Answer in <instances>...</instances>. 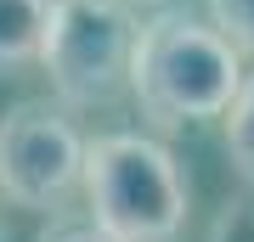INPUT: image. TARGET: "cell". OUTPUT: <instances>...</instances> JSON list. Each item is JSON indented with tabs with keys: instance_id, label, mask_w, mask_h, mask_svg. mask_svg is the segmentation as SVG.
Returning a JSON list of instances; mask_svg holds the SVG:
<instances>
[{
	"instance_id": "6da1fadb",
	"label": "cell",
	"mask_w": 254,
	"mask_h": 242,
	"mask_svg": "<svg viewBox=\"0 0 254 242\" xmlns=\"http://www.w3.org/2000/svg\"><path fill=\"white\" fill-rule=\"evenodd\" d=\"M243 85V56L215 23L187 11H158L136 28L130 51V96L153 130H181L198 118H220Z\"/></svg>"
},
{
	"instance_id": "7a4b0ae2",
	"label": "cell",
	"mask_w": 254,
	"mask_h": 242,
	"mask_svg": "<svg viewBox=\"0 0 254 242\" xmlns=\"http://www.w3.org/2000/svg\"><path fill=\"white\" fill-rule=\"evenodd\" d=\"M79 192L91 203V225L113 242H181L192 186L164 141L136 130L85 141Z\"/></svg>"
},
{
	"instance_id": "3957f363",
	"label": "cell",
	"mask_w": 254,
	"mask_h": 242,
	"mask_svg": "<svg viewBox=\"0 0 254 242\" xmlns=\"http://www.w3.org/2000/svg\"><path fill=\"white\" fill-rule=\"evenodd\" d=\"M136 0H51L40 68L63 107H108L130 90Z\"/></svg>"
},
{
	"instance_id": "277c9868",
	"label": "cell",
	"mask_w": 254,
	"mask_h": 242,
	"mask_svg": "<svg viewBox=\"0 0 254 242\" xmlns=\"http://www.w3.org/2000/svg\"><path fill=\"white\" fill-rule=\"evenodd\" d=\"M85 175V135L63 101H17L0 113V197L57 214Z\"/></svg>"
},
{
	"instance_id": "5b68a950",
	"label": "cell",
	"mask_w": 254,
	"mask_h": 242,
	"mask_svg": "<svg viewBox=\"0 0 254 242\" xmlns=\"http://www.w3.org/2000/svg\"><path fill=\"white\" fill-rule=\"evenodd\" d=\"M46 23H51V0H0V73L40 62Z\"/></svg>"
},
{
	"instance_id": "8992f818",
	"label": "cell",
	"mask_w": 254,
	"mask_h": 242,
	"mask_svg": "<svg viewBox=\"0 0 254 242\" xmlns=\"http://www.w3.org/2000/svg\"><path fill=\"white\" fill-rule=\"evenodd\" d=\"M220 124H226V158H232V169L254 186V73H243V85H237L232 107L220 113Z\"/></svg>"
},
{
	"instance_id": "52a82bcc",
	"label": "cell",
	"mask_w": 254,
	"mask_h": 242,
	"mask_svg": "<svg viewBox=\"0 0 254 242\" xmlns=\"http://www.w3.org/2000/svg\"><path fill=\"white\" fill-rule=\"evenodd\" d=\"M209 17L237 45V56H254V0H209Z\"/></svg>"
},
{
	"instance_id": "ba28073f",
	"label": "cell",
	"mask_w": 254,
	"mask_h": 242,
	"mask_svg": "<svg viewBox=\"0 0 254 242\" xmlns=\"http://www.w3.org/2000/svg\"><path fill=\"white\" fill-rule=\"evenodd\" d=\"M209 242H254V186L243 192V197H232L226 208H220L215 237H209Z\"/></svg>"
},
{
	"instance_id": "9c48e42d",
	"label": "cell",
	"mask_w": 254,
	"mask_h": 242,
	"mask_svg": "<svg viewBox=\"0 0 254 242\" xmlns=\"http://www.w3.org/2000/svg\"><path fill=\"white\" fill-rule=\"evenodd\" d=\"M40 242H113V237H102L91 220H57L40 231Z\"/></svg>"
}]
</instances>
